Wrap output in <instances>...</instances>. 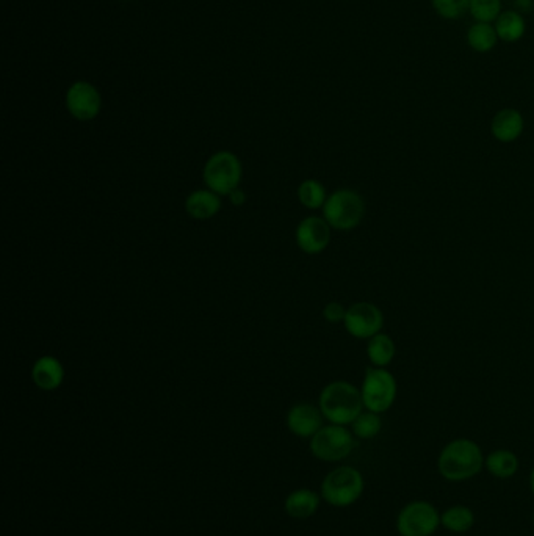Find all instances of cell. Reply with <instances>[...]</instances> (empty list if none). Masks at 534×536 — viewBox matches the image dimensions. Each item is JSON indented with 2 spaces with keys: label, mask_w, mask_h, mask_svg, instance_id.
Returning a JSON list of instances; mask_svg holds the SVG:
<instances>
[{
  "label": "cell",
  "mask_w": 534,
  "mask_h": 536,
  "mask_svg": "<svg viewBox=\"0 0 534 536\" xmlns=\"http://www.w3.org/2000/svg\"><path fill=\"white\" fill-rule=\"evenodd\" d=\"M484 455L475 441L467 438L451 441L439 453V474L448 482H465L483 471Z\"/></svg>",
  "instance_id": "obj_1"
},
{
  "label": "cell",
  "mask_w": 534,
  "mask_h": 536,
  "mask_svg": "<svg viewBox=\"0 0 534 536\" xmlns=\"http://www.w3.org/2000/svg\"><path fill=\"white\" fill-rule=\"evenodd\" d=\"M323 417L335 425H351L364 409L361 389L348 382L329 383L320 394Z\"/></svg>",
  "instance_id": "obj_2"
},
{
  "label": "cell",
  "mask_w": 534,
  "mask_h": 536,
  "mask_svg": "<svg viewBox=\"0 0 534 536\" xmlns=\"http://www.w3.org/2000/svg\"><path fill=\"white\" fill-rule=\"evenodd\" d=\"M366 215V202L361 194L351 188H341L329 194L323 206V219L337 231H351L359 227Z\"/></svg>",
  "instance_id": "obj_3"
},
{
  "label": "cell",
  "mask_w": 534,
  "mask_h": 536,
  "mask_svg": "<svg viewBox=\"0 0 534 536\" xmlns=\"http://www.w3.org/2000/svg\"><path fill=\"white\" fill-rule=\"evenodd\" d=\"M364 488L366 482L361 472L351 466H341L325 477L320 496L326 504L345 508L361 499Z\"/></svg>",
  "instance_id": "obj_4"
},
{
  "label": "cell",
  "mask_w": 534,
  "mask_h": 536,
  "mask_svg": "<svg viewBox=\"0 0 534 536\" xmlns=\"http://www.w3.org/2000/svg\"><path fill=\"white\" fill-rule=\"evenodd\" d=\"M243 176V167L239 157L231 151H219L207 161L204 167V182L207 188L219 196H229L239 188Z\"/></svg>",
  "instance_id": "obj_5"
},
{
  "label": "cell",
  "mask_w": 534,
  "mask_h": 536,
  "mask_svg": "<svg viewBox=\"0 0 534 536\" xmlns=\"http://www.w3.org/2000/svg\"><path fill=\"white\" fill-rule=\"evenodd\" d=\"M397 380L389 370L368 367L362 382L361 395L364 408L372 413H386L397 400Z\"/></svg>",
  "instance_id": "obj_6"
},
{
  "label": "cell",
  "mask_w": 534,
  "mask_h": 536,
  "mask_svg": "<svg viewBox=\"0 0 534 536\" xmlns=\"http://www.w3.org/2000/svg\"><path fill=\"white\" fill-rule=\"evenodd\" d=\"M354 449V434L347 426L331 425L322 426L312 438H310V452L316 458L326 463H337L351 455Z\"/></svg>",
  "instance_id": "obj_7"
},
{
  "label": "cell",
  "mask_w": 534,
  "mask_h": 536,
  "mask_svg": "<svg viewBox=\"0 0 534 536\" xmlns=\"http://www.w3.org/2000/svg\"><path fill=\"white\" fill-rule=\"evenodd\" d=\"M440 527V513L426 500L405 505L397 516L399 536H432Z\"/></svg>",
  "instance_id": "obj_8"
},
{
  "label": "cell",
  "mask_w": 534,
  "mask_h": 536,
  "mask_svg": "<svg viewBox=\"0 0 534 536\" xmlns=\"http://www.w3.org/2000/svg\"><path fill=\"white\" fill-rule=\"evenodd\" d=\"M343 324L356 339H372L382 330L384 316L376 304L359 301L348 308Z\"/></svg>",
  "instance_id": "obj_9"
},
{
  "label": "cell",
  "mask_w": 534,
  "mask_h": 536,
  "mask_svg": "<svg viewBox=\"0 0 534 536\" xmlns=\"http://www.w3.org/2000/svg\"><path fill=\"white\" fill-rule=\"evenodd\" d=\"M66 105L78 121H91L99 115L103 99L99 91L88 82H76L66 95Z\"/></svg>",
  "instance_id": "obj_10"
},
{
  "label": "cell",
  "mask_w": 534,
  "mask_h": 536,
  "mask_svg": "<svg viewBox=\"0 0 534 536\" xmlns=\"http://www.w3.org/2000/svg\"><path fill=\"white\" fill-rule=\"evenodd\" d=\"M331 229L322 217H308L296 227V245L306 254H320L328 248Z\"/></svg>",
  "instance_id": "obj_11"
},
{
  "label": "cell",
  "mask_w": 534,
  "mask_h": 536,
  "mask_svg": "<svg viewBox=\"0 0 534 536\" xmlns=\"http://www.w3.org/2000/svg\"><path fill=\"white\" fill-rule=\"evenodd\" d=\"M323 419L320 408L310 403H298L287 414V426L298 438H312L322 428Z\"/></svg>",
  "instance_id": "obj_12"
},
{
  "label": "cell",
  "mask_w": 534,
  "mask_h": 536,
  "mask_svg": "<svg viewBox=\"0 0 534 536\" xmlns=\"http://www.w3.org/2000/svg\"><path fill=\"white\" fill-rule=\"evenodd\" d=\"M32 380L43 391H55L65 380V367L53 356H43L33 364Z\"/></svg>",
  "instance_id": "obj_13"
},
{
  "label": "cell",
  "mask_w": 534,
  "mask_h": 536,
  "mask_svg": "<svg viewBox=\"0 0 534 536\" xmlns=\"http://www.w3.org/2000/svg\"><path fill=\"white\" fill-rule=\"evenodd\" d=\"M221 209L219 194H215L209 188L194 190L193 194H188L185 201V210L194 220H210Z\"/></svg>",
  "instance_id": "obj_14"
},
{
  "label": "cell",
  "mask_w": 534,
  "mask_h": 536,
  "mask_svg": "<svg viewBox=\"0 0 534 536\" xmlns=\"http://www.w3.org/2000/svg\"><path fill=\"white\" fill-rule=\"evenodd\" d=\"M490 132L498 142L511 143L517 140L523 132V117L521 111L514 109L498 111L490 124Z\"/></svg>",
  "instance_id": "obj_15"
},
{
  "label": "cell",
  "mask_w": 534,
  "mask_h": 536,
  "mask_svg": "<svg viewBox=\"0 0 534 536\" xmlns=\"http://www.w3.org/2000/svg\"><path fill=\"white\" fill-rule=\"evenodd\" d=\"M320 502H322V496H318L316 491L308 488H301L289 494V498L285 499L283 508L289 516L295 519H308L318 511Z\"/></svg>",
  "instance_id": "obj_16"
},
{
  "label": "cell",
  "mask_w": 534,
  "mask_h": 536,
  "mask_svg": "<svg viewBox=\"0 0 534 536\" xmlns=\"http://www.w3.org/2000/svg\"><path fill=\"white\" fill-rule=\"evenodd\" d=\"M484 467L492 477L506 480V478L514 477L517 471H519V458L511 450L498 449V450H494L486 457Z\"/></svg>",
  "instance_id": "obj_17"
},
{
  "label": "cell",
  "mask_w": 534,
  "mask_h": 536,
  "mask_svg": "<svg viewBox=\"0 0 534 536\" xmlns=\"http://www.w3.org/2000/svg\"><path fill=\"white\" fill-rule=\"evenodd\" d=\"M395 353H397V347L392 337L380 333L368 339L367 355L374 367H387L393 361Z\"/></svg>",
  "instance_id": "obj_18"
},
{
  "label": "cell",
  "mask_w": 534,
  "mask_h": 536,
  "mask_svg": "<svg viewBox=\"0 0 534 536\" xmlns=\"http://www.w3.org/2000/svg\"><path fill=\"white\" fill-rule=\"evenodd\" d=\"M475 524V515L469 507L455 505L444 513H440V525L451 533H465Z\"/></svg>",
  "instance_id": "obj_19"
},
{
  "label": "cell",
  "mask_w": 534,
  "mask_h": 536,
  "mask_svg": "<svg viewBox=\"0 0 534 536\" xmlns=\"http://www.w3.org/2000/svg\"><path fill=\"white\" fill-rule=\"evenodd\" d=\"M496 32L503 41L514 43L525 33V21L515 12H505L497 18Z\"/></svg>",
  "instance_id": "obj_20"
},
{
  "label": "cell",
  "mask_w": 534,
  "mask_h": 536,
  "mask_svg": "<svg viewBox=\"0 0 534 536\" xmlns=\"http://www.w3.org/2000/svg\"><path fill=\"white\" fill-rule=\"evenodd\" d=\"M298 200L301 201V204L308 209H320L325 206V202L328 200L326 196V188L323 187L322 182L316 179H306L301 182V186L298 187Z\"/></svg>",
  "instance_id": "obj_21"
},
{
  "label": "cell",
  "mask_w": 534,
  "mask_h": 536,
  "mask_svg": "<svg viewBox=\"0 0 534 536\" xmlns=\"http://www.w3.org/2000/svg\"><path fill=\"white\" fill-rule=\"evenodd\" d=\"M353 434L359 440H374L382 430V420L380 414L372 411H362L357 419L351 424Z\"/></svg>",
  "instance_id": "obj_22"
},
{
  "label": "cell",
  "mask_w": 534,
  "mask_h": 536,
  "mask_svg": "<svg viewBox=\"0 0 534 536\" xmlns=\"http://www.w3.org/2000/svg\"><path fill=\"white\" fill-rule=\"evenodd\" d=\"M497 37L498 35L496 29L488 22H478L475 26L470 27L467 35L469 45L477 52H489L496 45Z\"/></svg>",
  "instance_id": "obj_23"
},
{
  "label": "cell",
  "mask_w": 534,
  "mask_h": 536,
  "mask_svg": "<svg viewBox=\"0 0 534 536\" xmlns=\"http://www.w3.org/2000/svg\"><path fill=\"white\" fill-rule=\"evenodd\" d=\"M500 0H470V12L480 22H492L500 16Z\"/></svg>",
  "instance_id": "obj_24"
},
{
  "label": "cell",
  "mask_w": 534,
  "mask_h": 536,
  "mask_svg": "<svg viewBox=\"0 0 534 536\" xmlns=\"http://www.w3.org/2000/svg\"><path fill=\"white\" fill-rule=\"evenodd\" d=\"M432 5L445 20H456L470 8V0H432Z\"/></svg>",
  "instance_id": "obj_25"
},
{
  "label": "cell",
  "mask_w": 534,
  "mask_h": 536,
  "mask_svg": "<svg viewBox=\"0 0 534 536\" xmlns=\"http://www.w3.org/2000/svg\"><path fill=\"white\" fill-rule=\"evenodd\" d=\"M345 316H347V309L339 301H331L323 309V317L329 324H341L345 322Z\"/></svg>",
  "instance_id": "obj_26"
},
{
  "label": "cell",
  "mask_w": 534,
  "mask_h": 536,
  "mask_svg": "<svg viewBox=\"0 0 534 536\" xmlns=\"http://www.w3.org/2000/svg\"><path fill=\"white\" fill-rule=\"evenodd\" d=\"M229 201L232 202V206L240 207L243 206L246 202V194L242 188H235L234 192L229 194Z\"/></svg>",
  "instance_id": "obj_27"
},
{
  "label": "cell",
  "mask_w": 534,
  "mask_h": 536,
  "mask_svg": "<svg viewBox=\"0 0 534 536\" xmlns=\"http://www.w3.org/2000/svg\"><path fill=\"white\" fill-rule=\"evenodd\" d=\"M530 490H531V492H533L534 496V467L533 471H531V474H530Z\"/></svg>",
  "instance_id": "obj_28"
},
{
  "label": "cell",
  "mask_w": 534,
  "mask_h": 536,
  "mask_svg": "<svg viewBox=\"0 0 534 536\" xmlns=\"http://www.w3.org/2000/svg\"><path fill=\"white\" fill-rule=\"evenodd\" d=\"M533 524H534V515H533Z\"/></svg>",
  "instance_id": "obj_29"
}]
</instances>
